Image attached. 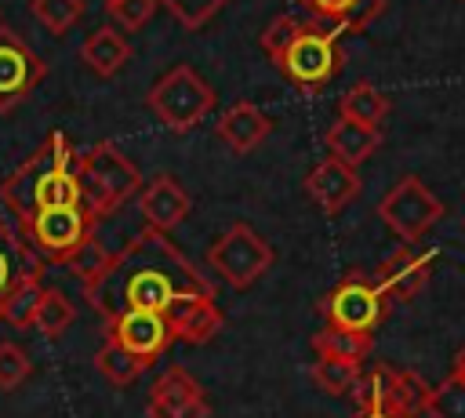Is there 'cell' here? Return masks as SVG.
Returning <instances> with one entry per match:
<instances>
[{"mask_svg":"<svg viewBox=\"0 0 465 418\" xmlns=\"http://www.w3.org/2000/svg\"><path fill=\"white\" fill-rule=\"evenodd\" d=\"M193 291L211 287L203 284L200 269L185 258V251L174 247L167 233L153 229L131 236L120 251L109 254L105 269L91 284H84V298L102 320H113L127 309L167 313L182 294Z\"/></svg>","mask_w":465,"mask_h":418,"instance_id":"obj_1","label":"cell"},{"mask_svg":"<svg viewBox=\"0 0 465 418\" xmlns=\"http://www.w3.org/2000/svg\"><path fill=\"white\" fill-rule=\"evenodd\" d=\"M84 153L73 149L65 131H51L0 185V200L11 207L18 225L47 207H80V171Z\"/></svg>","mask_w":465,"mask_h":418,"instance_id":"obj_2","label":"cell"},{"mask_svg":"<svg viewBox=\"0 0 465 418\" xmlns=\"http://www.w3.org/2000/svg\"><path fill=\"white\" fill-rule=\"evenodd\" d=\"M76 182H80V207L94 222H102L120 204H127L134 193H142L138 167L113 142H98L91 153H84L80 171H76Z\"/></svg>","mask_w":465,"mask_h":418,"instance_id":"obj_3","label":"cell"},{"mask_svg":"<svg viewBox=\"0 0 465 418\" xmlns=\"http://www.w3.org/2000/svg\"><path fill=\"white\" fill-rule=\"evenodd\" d=\"M145 105L174 131L196 127L211 109H214V87L193 69V65H174L156 76V84L145 95Z\"/></svg>","mask_w":465,"mask_h":418,"instance_id":"obj_4","label":"cell"},{"mask_svg":"<svg viewBox=\"0 0 465 418\" xmlns=\"http://www.w3.org/2000/svg\"><path fill=\"white\" fill-rule=\"evenodd\" d=\"M94 218L84 211V207H47V211H36L29 214L18 233L22 240L29 244V251L44 262H65L94 236Z\"/></svg>","mask_w":465,"mask_h":418,"instance_id":"obj_5","label":"cell"},{"mask_svg":"<svg viewBox=\"0 0 465 418\" xmlns=\"http://www.w3.org/2000/svg\"><path fill=\"white\" fill-rule=\"evenodd\" d=\"M429 389L432 385L421 374H414L407 367L378 363V367L360 374V382L352 389V400L363 411H385V414H396V418H418L425 411Z\"/></svg>","mask_w":465,"mask_h":418,"instance_id":"obj_6","label":"cell"},{"mask_svg":"<svg viewBox=\"0 0 465 418\" xmlns=\"http://www.w3.org/2000/svg\"><path fill=\"white\" fill-rule=\"evenodd\" d=\"M276 69H280L291 84H298V87H305V91L323 87V84L334 80V73L341 69L338 33H334V29H323L316 18H309V25L280 51Z\"/></svg>","mask_w":465,"mask_h":418,"instance_id":"obj_7","label":"cell"},{"mask_svg":"<svg viewBox=\"0 0 465 418\" xmlns=\"http://www.w3.org/2000/svg\"><path fill=\"white\" fill-rule=\"evenodd\" d=\"M378 218L389 225L392 236H400L403 244H418L440 218H443V204L440 196L414 174H403L396 185H389V193L378 200Z\"/></svg>","mask_w":465,"mask_h":418,"instance_id":"obj_8","label":"cell"},{"mask_svg":"<svg viewBox=\"0 0 465 418\" xmlns=\"http://www.w3.org/2000/svg\"><path fill=\"white\" fill-rule=\"evenodd\" d=\"M385 294L374 284V273H345L338 280V287L320 302L327 327H341V331H356V334H371L381 316H385Z\"/></svg>","mask_w":465,"mask_h":418,"instance_id":"obj_9","label":"cell"},{"mask_svg":"<svg viewBox=\"0 0 465 418\" xmlns=\"http://www.w3.org/2000/svg\"><path fill=\"white\" fill-rule=\"evenodd\" d=\"M211 269L232 284L236 291L251 287L254 280H262V273L272 265V247L247 225V222H232L207 251Z\"/></svg>","mask_w":465,"mask_h":418,"instance_id":"obj_10","label":"cell"},{"mask_svg":"<svg viewBox=\"0 0 465 418\" xmlns=\"http://www.w3.org/2000/svg\"><path fill=\"white\" fill-rule=\"evenodd\" d=\"M44 76V58L11 25L0 22V113H11Z\"/></svg>","mask_w":465,"mask_h":418,"instance_id":"obj_11","label":"cell"},{"mask_svg":"<svg viewBox=\"0 0 465 418\" xmlns=\"http://www.w3.org/2000/svg\"><path fill=\"white\" fill-rule=\"evenodd\" d=\"M105 338L120 342L127 353H134L145 367L160 360V353L174 342L171 323L163 313H145V309H127L113 320H105Z\"/></svg>","mask_w":465,"mask_h":418,"instance_id":"obj_12","label":"cell"},{"mask_svg":"<svg viewBox=\"0 0 465 418\" xmlns=\"http://www.w3.org/2000/svg\"><path fill=\"white\" fill-rule=\"evenodd\" d=\"M145 414L149 418H211V403L203 385L185 367H167L149 389Z\"/></svg>","mask_w":465,"mask_h":418,"instance_id":"obj_13","label":"cell"},{"mask_svg":"<svg viewBox=\"0 0 465 418\" xmlns=\"http://www.w3.org/2000/svg\"><path fill=\"white\" fill-rule=\"evenodd\" d=\"M432 265H436V251H414L411 244H403L374 269V284L381 287L385 302H411L429 284Z\"/></svg>","mask_w":465,"mask_h":418,"instance_id":"obj_14","label":"cell"},{"mask_svg":"<svg viewBox=\"0 0 465 418\" xmlns=\"http://www.w3.org/2000/svg\"><path fill=\"white\" fill-rule=\"evenodd\" d=\"M163 316H167V323H171V334H174L178 342H185V345H203V342H211V338L222 331V323H225V316H222V309H218V302H214V291L182 294Z\"/></svg>","mask_w":465,"mask_h":418,"instance_id":"obj_15","label":"cell"},{"mask_svg":"<svg viewBox=\"0 0 465 418\" xmlns=\"http://www.w3.org/2000/svg\"><path fill=\"white\" fill-rule=\"evenodd\" d=\"M189 207H193L189 193H185L182 182L171 178V174H156V178H153L149 185H142V193H138L142 222H145V229H153V233H171L174 225H182L185 214H189Z\"/></svg>","mask_w":465,"mask_h":418,"instance_id":"obj_16","label":"cell"},{"mask_svg":"<svg viewBox=\"0 0 465 418\" xmlns=\"http://www.w3.org/2000/svg\"><path fill=\"white\" fill-rule=\"evenodd\" d=\"M305 196H309L320 211L338 214L341 207H349V204L360 196V174H356V167H349V164L327 156V160H320V164L305 174Z\"/></svg>","mask_w":465,"mask_h":418,"instance_id":"obj_17","label":"cell"},{"mask_svg":"<svg viewBox=\"0 0 465 418\" xmlns=\"http://www.w3.org/2000/svg\"><path fill=\"white\" fill-rule=\"evenodd\" d=\"M272 131V120L254 105V102H232L222 116H218V138L232 149V153H251L258 149Z\"/></svg>","mask_w":465,"mask_h":418,"instance_id":"obj_18","label":"cell"},{"mask_svg":"<svg viewBox=\"0 0 465 418\" xmlns=\"http://www.w3.org/2000/svg\"><path fill=\"white\" fill-rule=\"evenodd\" d=\"M33 273H40V258L29 251V244L22 240V233L11 222L0 218V305Z\"/></svg>","mask_w":465,"mask_h":418,"instance_id":"obj_19","label":"cell"},{"mask_svg":"<svg viewBox=\"0 0 465 418\" xmlns=\"http://www.w3.org/2000/svg\"><path fill=\"white\" fill-rule=\"evenodd\" d=\"M323 142H327V149H331V156H334V160H341V164L356 167V164H363V160L381 145V131H378V127H363V124H352V120L338 116V120L327 127Z\"/></svg>","mask_w":465,"mask_h":418,"instance_id":"obj_20","label":"cell"},{"mask_svg":"<svg viewBox=\"0 0 465 418\" xmlns=\"http://www.w3.org/2000/svg\"><path fill=\"white\" fill-rule=\"evenodd\" d=\"M127 58H131V44L116 25H102L80 44V62L94 76H113L116 69H124Z\"/></svg>","mask_w":465,"mask_h":418,"instance_id":"obj_21","label":"cell"},{"mask_svg":"<svg viewBox=\"0 0 465 418\" xmlns=\"http://www.w3.org/2000/svg\"><path fill=\"white\" fill-rule=\"evenodd\" d=\"M338 116H345V120H352V124H363V127H381V120L389 116V98H385L374 84L360 80V84H352V87L341 95Z\"/></svg>","mask_w":465,"mask_h":418,"instance_id":"obj_22","label":"cell"},{"mask_svg":"<svg viewBox=\"0 0 465 418\" xmlns=\"http://www.w3.org/2000/svg\"><path fill=\"white\" fill-rule=\"evenodd\" d=\"M371 334H356V331H341V327H320L312 334V353L316 356H331V360H349V363H363L371 356Z\"/></svg>","mask_w":465,"mask_h":418,"instance_id":"obj_23","label":"cell"},{"mask_svg":"<svg viewBox=\"0 0 465 418\" xmlns=\"http://www.w3.org/2000/svg\"><path fill=\"white\" fill-rule=\"evenodd\" d=\"M73 320H76V309H73V302L65 298V291L44 287V291H40V302H36V313H33V327H36L44 338H62Z\"/></svg>","mask_w":465,"mask_h":418,"instance_id":"obj_24","label":"cell"},{"mask_svg":"<svg viewBox=\"0 0 465 418\" xmlns=\"http://www.w3.org/2000/svg\"><path fill=\"white\" fill-rule=\"evenodd\" d=\"M94 367H98V374H102L109 385H131V382L145 371V363H142L134 353H127L120 342H113V338H105L102 349L94 353Z\"/></svg>","mask_w":465,"mask_h":418,"instance_id":"obj_25","label":"cell"},{"mask_svg":"<svg viewBox=\"0 0 465 418\" xmlns=\"http://www.w3.org/2000/svg\"><path fill=\"white\" fill-rule=\"evenodd\" d=\"M312 382L327 393V396H352L360 374H363V363H349V360H331V356H316L312 363Z\"/></svg>","mask_w":465,"mask_h":418,"instance_id":"obj_26","label":"cell"},{"mask_svg":"<svg viewBox=\"0 0 465 418\" xmlns=\"http://www.w3.org/2000/svg\"><path fill=\"white\" fill-rule=\"evenodd\" d=\"M40 291H44V284H40V273H33V276H25L7 298H4V305H0V320L4 323H11V327H18V331H25V327H33V313H36V302H40Z\"/></svg>","mask_w":465,"mask_h":418,"instance_id":"obj_27","label":"cell"},{"mask_svg":"<svg viewBox=\"0 0 465 418\" xmlns=\"http://www.w3.org/2000/svg\"><path fill=\"white\" fill-rule=\"evenodd\" d=\"M29 11H33V18H36L47 33L62 36V33H69V29L80 22L84 0H29Z\"/></svg>","mask_w":465,"mask_h":418,"instance_id":"obj_28","label":"cell"},{"mask_svg":"<svg viewBox=\"0 0 465 418\" xmlns=\"http://www.w3.org/2000/svg\"><path fill=\"white\" fill-rule=\"evenodd\" d=\"M425 414H429V418H465V382H461L454 371H450L440 385L429 389Z\"/></svg>","mask_w":465,"mask_h":418,"instance_id":"obj_29","label":"cell"},{"mask_svg":"<svg viewBox=\"0 0 465 418\" xmlns=\"http://www.w3.org/2000/svg\"><path fill=\"white\" fill-rule=\"evenodd\" d=\"M305 25H309V18L276 15V18L265 25V33L258 36V47H262V51H265V55L276 62V58H280V51H283V47H287V44H291V40H294V36H298Z\"/></svg>","mask_w":465,"mask_h":418,"instance_id":"obj_30","label":"cell"},{"mask_svg":"<svg viewBox=\"0 0 465 418\" xmlns=\"http://www.w3.org/2000/svg\"><path fill=\"white\" fill-rule=\"evenodd\" d=\"M185 29H200V25H207L229 0H160Z\"/></svg>","mask_w":465,"mask_h":418,"instance_id":"obj_31","label":"cell"},{"mask_svg":"<svg viewBox=\"0 0 465 418\" xmlns=\"http://www.w3.org/2000/svg\"><path fill=\"white\" fill-rule=\"evenodd\" d=\"M29 374H33V360H29L15 342H0V389L11 393V389H18Z\"/></svg>","mask_w":465,"mask_h":418,"instance_id":"obj_32","label":"cell"},{"mask_svg":"<svg viewBox=\"0 0 465 418\" xmlns=\"http://www.w3.org/2000/svg\"><path fill=\"white\" fill-rule=\"evenodd\" d=\"M156 4H160V0H105V11L116 18L120 29L134 33V29H142V25L153 18Z\"/></svg>","mask_w":465,"mask_h":418,"instance_id":"obj_33","label":"cell"},{"mask_svg":"<svg viewBox=\"0 0 465 418\" xmlns=\"http://www.w3.org/2000/svg\"><path fill=\"white\" fill-rule=\"evenodd\" d=\"M302 4H305L309 15H316V22L327 18L334 29H338V25L345 22V15L356 7V0H302Z\"/></svg>","mask_w":465,"mask_h":418,"instance_id":"obj_34","label":"cell"},{"mask_svg":"<svg viewBox=\"0 0 465 418\" xmlns=\"http://www.w3.org/2000/svg\"><path fill=\"white\" fill-rule=\"evenodd\" d=\"M450 371H454V374H458V378L465 382V345L458 349V356H454V367H450Z\"/></svg>","mask_w":465,"mask_h":418,"instance_id":"obj_35","label":"cell"},{"mask_svg":"<svg viewBox=\"0 0 465 418\" xmlns=\"http://www.w3.org/2000/svg\"><path fill=\"white\" fill-rule=\"evenodd\" d=\"M352 418H396V414H385V411H363V407H360Z\"/></svg>","mask_w":465,"mask_h":418,"instance_id":"obj_36","label":"cell"}]
</instances>
